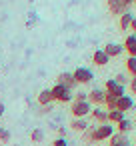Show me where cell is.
Returning <instances> with one entry per match:
<instances>
[{"label": "cell", "mask_w": 136, "mask_h": 146, "mask_svg": "<svg viewBox=\"0 0 136 146\" xmlns=\"http://www.w3.org/2000/svg\"><path fill=\"white\" fill-rule=\"evenodd\" d=\"M116 132V128H114V124H96L94 126V132H92V140L94 142H104V140H108L112 134Z\"/></svg>", "instance_id": "cell-1"}, {"label": "cell", "mask_w": 136, "mask_h": 146, "mask_svg": "<svg viewBox=\"0 0 136 146\" xmlns=\"http://www.w3.org/2000/svg\"><path fill=\"white\" fill-rule=\"evenodd\" d=\"M72 76H74V80H76V84H90V82L94 80L92 70H90V68H84V66H78V68L72 72Z\"/></svg>", "instance_id": "cell-2"}, {"label": "cell", "mask_w": 136, "mask_h": 146, "mask_svg": "<svg viewBox=\"0 0 136 146\" xmlns=\"http://www.w3.org/2000/svg\"><path fill=\"white\" fill-rule=\"evenodd\" d=\"M50 92H52V98L56 102H70L72 100V90H68L62 84H56L54 88H50Z\"/></svg>", "instance_id": "cell-3"}, {"label": "cell", "mask_w": 136, "mask_h": 146, "mask_svg": "<svg viewBox=\"0 0 136 146\" xmlns=\"http://www.w3.org/2000/svg\"><path fill=\"white\" fill-rule=\"evenodd\" d=\"M90 110H92V104L88 100L86 102H72V106H70V112L74 118H86L90 114Z\"/></svg>", "instance_id": "cell-4"}, {"label": "cell", "mask_w": 136, "mask_h": 146, "mask_svg": "<svg viewBox=\"0 0 136 146\" xmlns=\"http://www.w3.org/2000/svg\"><path fill=\"white\" fill-rule=\"evenodd\" d=\"M104 92L110 94V96H114V98H120V96L126 94V86H120V84L114 82V78H110V80H106V84H104Z\"/></svg>", "instance_id": "cell-5"}, {"label": "cell", "mask_w": 136, "mask_h": 146, "mask_svg": "<svg viewBox=\"0 0 136 146\" xmlns=\"http://www.w3.org/2000/svg\"><path fill=\"white\" fill-rule=\"evenodd\" d=\"M104 98H106V92L102 88H94V90L88 92V102L92 106H102L104 104Z\"/></svg>", "instance_id": "cell-6"}, {"label": "cell", "mask_w": 136, "mask_h": 146, "mask_svg": "<svg viewBox=\"0 0 136 146\" xmlns=\"http://www.w3.org/2000/svg\"><path fill=\"white\" fill-rule=\"evenodd\" d=\"M102 50H104V54H106L108 58H118V56H122V52H124L122 44H118V42H108Z\"/></svg>", "instance_id": "cell-7"}, {"label": "cell", "mask_w": 136, "mask_h": 146, "mask_svg": "<svg viewBox=\"0 0 136 146\" xmlns=\"http://www.w3.org/2000/svg\"><path fill=\"white\" fill-rule=\"evenodd\" d=\"M56 84H62V86H66L68 90H74V88H76V80H74L72 72H60L58 78H56Z\"/></svg>", "instance_id": "cell-8"}, {"label": "cell", "mask_w": 136, "mask_h": 146, "mask_svg": "<svg viewBox=\"0 0 136 146\" xmlns=\"http://www.w3.org/2000/svg\"><path fill=\"white\" fill-rule=\"evenodd\" d=\"M90 116L96 124H106L108 122V110H102L100 106H92L90 110Z\"/></svg>", "instance_id": "cell-9"}, {"label": "cell", "mask_w": 136, "mask_h": 146, "mask_svg": "<svg viewBox=\"0 0 136 146\" xmlns=\"http://www.w3.org/2000/svg\"><path fill=\"white\" fill-rule=\"evenodd\" d=\"M130 108H134V100H132V96L124 94V96H120V98L116 100V110H120V112L126 114V110H130Z\"/></svg>", "instance_id": "cell-10"}, {"label": "cell", "mask_w": 136, "mask_h": 146, "mask_svg": "<svg viewBox=\"0 0 136 146\" xmlns=\"http://www.w3.org/2000/svg\"><path fill=\"white\" fill-rule=\"evenodd\" d=\"M122 48L128 52V56H136V34H128V36L124 38Z\"/></svg>", "instance_id": "cell-11"}, {"label": "cell", "mask_w": 136, "mask_h": 146, "mask_svg": "<svg viewBox=\"0 0 136 146\" xmlns=\"http://www.w3.org/2000/svg\"><path fill=\"white\" fill-rule=\"evenodd\" d=\"M106 4H108V10H110V14H124V12H128L124 6H122V0H106Z\"/></svg>", "instance_id": "cell-12"}, {"label": "cell", "mask_w": 136, "mask_h": 146, "mask_svg": "<svg viewBox=\"0 0 136 146\" xmlns=\"http://www.w3.org/2000/svg\"><path fill=\"white\" fill-rule=\"evenodd\" d=\"M92 62H94L96 66H106V64L110 62V58L104 54V50H96V52L92 54Z\"/></svg>", "instance_id": "cell-13"}, {"label": "cell", "mask_w": 136, "mask_h": 146, "mask_svg": "<svg viewBox=\"0 0 136 146\" xmlns=\"http://www.w3.org/2000/svg\"><path fill=\"white\" fill-rule=\"evenodd\" d=\"M52 102H54V98H52L50 88H46V90H42V92L38 94V104H40V106H50Z\"/></svg>", "instance_id": "cell-14"}, {"label": "cell", "mask_w": 136, "mask_h": 146, "mask_svg": "<svg viewBox=\"0 0 136 146\" xmlns=\"http://www.w3.org/2000/svg\"><path fill=\"white\" fill-rule=\"evenodd\" d=\"M88 126H90V124L86 122V118H74V120L70 122V128H72L74 132H84Z\"/></svg>", "instance_id": "cell-15"}, {"label": "cell", "mask_w": 136, "mask_h": 146, "mask_svg": "<svg viewBox=\"0 0 136 146\" xmlns=\"http://www.w3.org/2000/svg\"><path fill=\"white\" fill-rule=\"evenodd\" d=\"M114 128H116V132H120V134H128V132L132 130V120L122 118L118 124H114Z\"/></svg>", "instance_id": "cell-16"}, {"label": "cell", "mask_w": 136, "mask_h": 146, "mask_svg": "<svg viewBox=\"0 0 136 146\" xmlns=\"http://www.w3.org/2000/svg\"><path fill=\"white\" fill-rule=\"evenodd\" d=\"M132 12L128 10V12H124V14H120V20H118V26H120V30H128L130 28V22H132Z\"/></svg>", "instance_id": "cell-17"}, {"label": "cell", "mask_w": 136, "mask_h": 146, "mask_svg": "<svg viewBox=\"0 0 136 146\" xmlns=\"http://www.w3.org/2000/svg\"><path fill=\"white\" fill-rule=\"evenodd\" d=\"M122 118H126L124 112H120V110H108V124H118Z\"/></svg>", "instance_id": "cell-18"}, {"label": "cell", "mask_w": 136, "mask_h": 146, "mask_svg": "<svg viewBox=\"0 0 136 146\" xmlns=\"http://www.w3.org/2000/svg\"><path fill=\"white\" fill-rule=\"evenodd\" d=\"M124 66H126V72L130 76H136V56H128L126 62H124Z\"/></svg>", "instance_id": "cell-19"}, {"label": "cell", "mask_w": 136, "mask_h": 146, "mask_svg": "<svg viewBox=\"0 0 136 146\" xmlns=\"http://www.w3.org/2000/svg\"><path fill=\"white\" fill-rule=\"evenodd\" d=\"M30 140H32V142H42V140H44V132H42L40 128H34V130L30 132Z\"/></svg>", "instance_id": "cell-20"}, {"label": "cell", "mask_w": 136, "mask_h": 146, "mask_svg": "<svg viewBox=\"0 0 136 146\" xmlns=\"http://www.w3.org/2000/svg\"><path fill=\"white\" fill-rule=\"evenodd\" d=\"M92 132H94V126H88L84 132H82V140L86 142V144H92L94 140H92Z\"/></svg>", "instance_id": "cell-21"}, {"label": "cell", "mask_w": 136, "mask_h": 146, "mask_svg": "<svg viewBox=\"0 0 136 146\" xmlns=\"http://www.w3.org/2000/svg\"><path fill=\"white\" fill-rule=\"evenodd\" d=\"M0 142H10V132L6 128H0Z\"/></svg>", "instance_id": "cell-22"}, {"label": "cell", "mask_w": 136, "mask_h": 146, "mask_svg": "<svg viewBox=\"0 0 136 146\" xmlns=\"http://www.w3.org/2000/svg\"><path fill=\"white\" fill-rule=\"evenodd\" d=\"M114 82H116V84H120V86H126V82H128V78H126L124 74H116V78H114Z\"/></svg>", "instance_id": "cell-23"}, {"label": "cell", "mask_w": 136, "mask_h": 146, "mask_svg": "<svg viewBox=\"0 0 136 146\" xmlns=\"http://www.w3.org/2000/svg\"><path fill=\"white\" fill-rule=\"evenodd\" d=\"M128 88H130V94H136V76H132V78H130Z\"/></svg>", "instance_id": "cell-24"}, {"label": "cell", "mask_w": 136, "mask_h": 146, "mask_svg": "<svg viewBox=\"0 0 136 146\" xmlns=\"http://www.w3.org/2000/svg\"><path fill=\"white\" fill-rule=\"evenodd\" d=\"M52 146H68V142H66V138H56L52 142Z\"/></svg>", "instance_id": "cell-25"}, {"label": "cell", "mask_w": 136, "mask_h": 146, "mask_svg": "<svg viewBox=\"0 0 136 146\" xmlns=\"http://www.w3.org/2000/svg\"><path fill=\"white\" fill-rule=\"evenodd\" d=\"M112 146H132V144H130L128 138H126V140H120V142H116V144H112Z\"/></svg>", "instance_id": "cell-26"}, {"label": "cell", "mask_w": 136, "mask_h": 146, "mask_svg": "<svg viewBox=\"0 0 136 146\" xmlns=\"http://www.w3.org/2000/svg\"><path fill=\"white\" fill-rule=\"evenodd\" d=\"M130 30H132V34H136V16H134L132 22H130Z\"/></svg>", "instance_id": "cell-27"}, {"label": "cell", "mask_w": 136, "mask_h": 146, "mask_svg": "<svg viewBox=\"0 0 136 146\" xmlns=\"http://www.w3.org/2000/svg\"><path fill=\"white\" fill-rule=\"evenodd\" d=\"M130 4H134V0H122V6H124L126 10L130 8Z\"/></svg>", "instance_id": "cell-28"}, {"label": "cell", "mask_w": 136, "mask_h": 146, "mask_svg": "<svg viewBox=\"0 0 136 146\" xmlns=\"http://www.w3.org/2000/svg\"><path fill=\"white\" fill-rule=\"evenodd\" d=\"M58 134H60V138H64V136H66V128L60 126V128H58Z\"/></svg>", "instance_id": "cell-29"}, {"label": "cell", "mask_w": 136, "mask_h": 146, "mask_svg": "<svg viewBox=\"0 0 136 146\" xmlns=\"http://www.w3.org/2000/svg\"><path fill=\"white\" fill-rule=\"evenodd\" d=\"M2 114H4V106H2V104H0V116H2Z\"/></svg>", "instance_id": "cell-30"}, {"label": "cell", "mask_w": 136, "mask_h": 146, "mask_svg": "<svg viewBox=\"0 0 136 146\" xmlns=\"http://www.w3.org/2000/svg\"><path fill=\"white\" fill-rule=\"evenodd\" d=\"M134 4H136V0H134Z\"/></svg>", "instance_id": "cell-31"}, {"label": "cell", "mask_w": 136, "mask_h": 146, "mask_svg": "<svg viewBox=\"0 0 136 146\" xmlns=\"http://www.w3.org/2000/svg\"><path fill=\"white\" fill-rule=\"evenodd\" d=\"M134 122H136V120H134Z\"/></svg>", "instance_id": "cell-32"}]
</instances>
